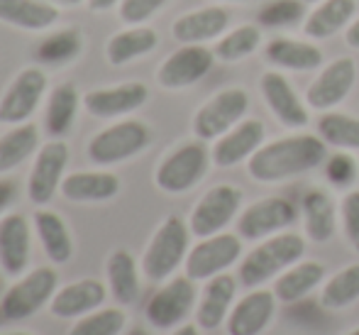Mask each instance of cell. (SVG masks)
I'll use <instances>...</instances> for the list:
<instances>
[{"label": "cell", "instance_id": "cell-41", "mask_svg": "<svg viewBox=\"0 0 359 335\" xmlns=\"http://www.w3.org/2000/svg\"><path fill=\"white\" fill-rule=\"evenodd\" d=\"M169 0H123L120 3V20L125 25H144L159 13Z\"/></svg>", "mask_w": 359, "mask_h": 335}, {"label": "cell", "instance_id": "cell-42", "mask_svg": "<svg viewBox=\"0 0 359 335\" xmlns=\"http://www.w3.org/2000/svg\"><path fill=\"white\" fill-rule=\"evenodd\" d=\"M342 213V225H345V235L350 245L359 252V191H350L340 203Z\"/></svg>", "mask_w": 359, "mask_h": 335}, {"label": "cell", "instance_id": "cell-54", "mask_svg": "<svg viewBox=\"0 0 359 335\" xmlns=\"http://www.w3.org/2000/svg\"><path fill=\"white\" fill-rule=\"evenodd\" d=\"M0 294H3V282H0Z\"/></svg>", "mask_w": 359, "mask_h": 335}, {"label": "cell", "instance_id": "cell-24", "mask_svg": "<svg viewBox=\"0 0 359 335\" xmlns=\"http://www.w3.org/2000/svg\"><path fill=\"white\" fill-rule=\"evenodd\" d=\"M62 196L74 203H100L118 196L120 179L110 171H74L64 176Z\"/></svg>", "mask_w": 359, "mask_h": 335}, {"label": "cell", "instance_id": "cell-3", "mask_svg": "<svg viewBox=\"0 0 359 335\" xmlns=\"http://www.w3.org/2000/svg\"><path fill=\"white\" fill-rule=\"evenodd\" d=\"M189 232L191 228L179 216H169L156 232L142 257V272L149 282H164L179 269L189 257Z\"/></svg>", "mask_w": 359, "mask_h": 335}, {"label": "cell", "instance_id": "cell-2", "mask_svg": "<svg viewBox=\"0 0 359 335\" xmlns=\"http://www.w3.org/2000/svg\"><path fill=\"white\" fill-rule=\"evenodd\" d=\"M306 252V242L296 232H279L250 252L240 265V284L247 289L262 287L281 269L296 265Z\"/></svg>", "mask_w": 359, "mask_h": 335}, {"label": "cell", "instance_id": "cell-10", "mask_svg": "<svg viewBox=\"0 0 359 335\" xmlns=\"http://www.w3.org/2000/svg\"><path fill=\"white\" fill-rule=\"evenodd\" d=\"M215 64V54L203 44H181L156 69V84L166 91L189 88L198 84Z\"/></svg>", "mask_w": 359, "mask_h": 335}, {"label": "cell", "instance_id": "cell-30", "mask_svg": "<svg viewBox=\"0 0 359 335\" xmlns=\"http://www.w3.org/2000/svg\"><path fill=\"white\" fill-rule=\"evenodd\" d=\"M79 105H83V98L79 96L74 84H59L47 98V113H44V125L52 140H59L72 130L76 123Z\"/></svg>", "mask_w": 359, "mask_h": 335}, {"label": "cell", "instance_id": "cell-49", "mask_svg": "<svg viewBox=\"0 0 359 335\" xmlns=\"http://www.w3.org/2000/svg\"><path fill=\"white\" fill-rule=\"evenodd\" d=\"M130 335H147L142 328H133V331H130Z\"/></svg>", "mask_w": 359, "mask_h": 335}, {"label": "cell", "instance_id": "cell-19", "mask_svg": "<svg viewBox=\"0 0 359 335\" xmlns=\"http://www.w3.org/2000/svg\"><path fill=\"white\" fill-rule=\"evenodd\" d=\"M262 93H264L266 105L271 108V113L276 115V120L286 125V128H306L308 125V110L301 103L298 93L293 91V86L288 84V79L279 71H266L259 81Z\"/></svg>", "mask_w": 359, "mask_h": 335}, {"label": "cell", "instance_id": "cell-15", "mask_svg": "<svg viewBox=\"0 0 359 335\" xmlns=\"http://www.w3.org/2000/svg\"><path fill=\"white\" fill-rule=\"evenodd\" d=\"M357 81V64L350 57H342L330 62L320 74L316 76L306 91V103L308 108L316 110H330L340 105L342 100L350 96L352 86Z\"/></svg>", "mask_w": 359, "mask_h": 335}, {"label": "cell", "instance_id": "cell-36", "mask_svg": "<svg viewBox=\"0 0 359 335\" xmlns=\"http://www.w3.org/2000/svg\"><path fill=\"white\" fill-rule=\"evenodd\" d=\"M318 135L325 145L359 150V118L345 113H325L318 120Z\"/></svg>", "mask_w": 359, "mask_h": 335}, {"label": "cell", "instance_id": "cell-34", "mask_svg": "<svg viewBox=\"0 0 359 335\" xmlns=\"http://www.w3.org/2000/svg\"><path fill=\"white\" fill-rule=\"evenodd\" d=\"M83 49V37H81L79 29L67 27L57 29V32L44 34L42 39L34 47L39 64H47V67H62V64L74 62L76 57Z\"/></svg>", "mask_w": 359, "mask_h": 335}, {"label": "cell", "instance_id": "cell-8", "mask_svg": "<svg viewBox=\"0 0 359 335\" xmlns=\"http://www.w3.org/2000/svg\"><path fill=\"white\" fill-rule=\"evenodd\" d=\"M242 242L240 235H230V232H217L210 237H201V242L189 250L186 257V277L194 282H205L222 274L227 267H232L240 260Z\"/></svg>", "mask_w": 359, "mask_h": 335}, {"label": "cell", "instance_id": "cell-5", "mask_svg": "<svg viewBox=\"0 0 359 335\" xmlns=\"http://www.w3.org/2000/svg\"><path fill=\"white\" fill-rule=\"evenodd\" d=\"M151 140L149 128L142 120H123L100 130L88 142V159L98 166H110L140 155Z\"/></svg>", "mask_w": 359, "mask_h": 335}, {"label": "cell", "instance_id": "cell-16", "mask_svg": "<svg viewBox=\"0 0 359 335\" xmlns=\"http://www.w3.org/2000/svg\"><path fill=\"white\" fill-rule=\"evenodd\" d=\"M149 98V88L140 81H128V84L108 86V88H95L83 96V108L93 118H120V115L135 113L142 108Z\"/></svg>", "mask_w": 359, "mask_h": 335}, {"label": "cell", "instance_id": "cell-12", "mask_svg": "<svg viewBox=\"0 0 359 335\" xmlns=\"http://www.w3.org/2000/svg\"><path fill=\"white\" fill-rule=\"evenodd\" d=\"M240 203H242L240 189H235L230 184L213 186L210 191H205L203 199L196 203V208L191 211V221H189L191 232L196 237L217 235L237 216Z\"/></svg>", "mask_w": 359, "mask_h": 335}, {"label": "cell", "instance_id": "cell-7", "mask_svg": "<svg viewBox=\"0 0 359 335\" xmlns=\"http://www.w3.org/2000/svg\"><path fill=\"white\" fill-rule=\"evenodd\" d=\"M247 108H250V96L245 88H225L205 100L194 118V133L198 140L208 142L217 140L230 133L237 123H242Z\"/></svg>", "mask_w": 359, "mask_h": 335}, {"label": "cell", "instance_id": "cell-18", "mask_svg": "<svg viewBox=\"0 0 359 335\" xmlns=\"http://www.w3.org/2000/svg\"><path fill=\"white\" fill-rule=\"evenodd\" d=\"M276 308V296L274 291L266 289H257L250 291L245 298H240V303H235L227 316V335H259L269 326L271 316Z\"/></svg>", "mask_w": 359, "mask_h": 335}, {"label": "cell", "instance_id": "cell-27", "mask_svg": "<svg viewBox=\"0 0 359 335\" xmlns=\"http://www.w3.org/2000/svg\"><path fill=\"white\" fill-rule=\"evenodd\" d=\"M34 230L42 242L47 257L54 265H67L74 257V240L67 223L54 211H37L34 213Z\"/></svg>", "mask_w": 359, "mask_h": 335}, {"label": "cell", "instance_id": "cell-1", "mask_svg": "<svg viewBox=\"0 0 359 335\" xmlns=\"http://www.w3.org/2000/svg\"><path fill=\"white\" fill-rule=\"evenodd\" d=\"M325 157L327 145L318 135H291L262 145L247 162V171L255 181L274 184L316 169Z\"/></svg>", "mask_w": 359, "mask_h": 335}, {"label": "cell", "instance_id": "cell-11", "mask_svg": "<svg viewBox=\"0 0 359 335\" xmlns=\"http://www.w3.org/2000/svg\"><path fill=\"white\" fill-rule=\"evenodd\" d=\"M69 164V147L62 140H52L39 147L34 166L27 179V196L34 206H47L64 181V169Z\"/></svg>", "mask_w": 359, "mask_h": 335}, {"label": "cell", "instance_id": "cell-6", "mask_svg": "<svg viewBox=\"0 0 359 335\" xmlns=\"http://www.w3.org/2000/svg\"><path fill=\"white\" fill-rule=\"evenodd\" d=\"M59 277L52 267H37L3 294L0 311L8 321L29 318L54 298Z\"/></svg>", "mask_w": 359, "mask_h": 335}, {"label": "cell", "instance_id": "cell-23", "mask_svg": "<svg viewBox=\"0 0 359 335\" xmlns=\"http://www.w3.org/2000/svg\"><path fill=\"white\" fill-rule=\"evenodd\" d=\"M59 10L49 0H0V22L25 32H47L57 25Z\"/></svg>", "mask_w": 359, "mask_h": 335}, {"label": "cell", "instance_id": "cell-51", "mask_svg": "<svg viewBox=\"0 0 359 335\" xmlns=\"http://www.w3.org/2000/svg\"><path fill=\"white\" fill-rule=\"evenodd\" d=\"M303 3H320V0H303Z\"/></svg>", "mask_w": 359, "mask_h": 335}, {"label": "cell", "instance_id": "cell-20", "mask_svg": "<svg viewBox=\"0 0 359 335\" xmlns=\"http://www.w3.org/2000/svg\"><path fill=\"white\" fill-rule=\"evenodd\" d=\"M105 296L108 291L98 279H81L54 294V298L49 301V311L57 318H83L98 311L105 303Z\"/></svg>", "mask_w": 359, "mask_h": 335}, {"label": "cell", "instance_id": "cell-9", "mask_svg": "<svg viewBox=\"0 0 359 335\" xmlns=\"http://www.w3.org/2000/svg\"><path fill=\"white\" fill-rule=\"evenodd\" d=\"M47 93V74L37 67L22 69L0 98V123L22 125L34 115Z\"/></svg>", "mask_w": 359, "mask_h": 335}, {"label": "cell", "instance_id": "cell-37", "mask_svg": "<svg viewBox=\"0 0 359 335\" xmlns=\"http://www.w3.org/2000/svg\"><path fill=\"white\" fill-rule=\"evenodd\" d=\"M262 42V32L257 25H242V27L227 32L225 37L217 39L213 54L220 62H240V59L250 57Z\"/></svg>", "mask_w": 359, "mask_h": 335}, {"label": "cell", "instance_id": "cell-25", "mask_svg": "<svg viewBox=\"0 0 359 335\" xmlns=\"http://www.w3.org/2000/svg\"><path fill=\"white\" fill-rule=\"evenodd\" d=\"M237 284L235 277L230 274H217V277L208 279L203 289V296H201V303L196 308V323L205 331H215L227 316H230V306L232 298H235Z\"/></svg>", "mask_w": 359, "mask_h": 335}, {"label": "cell", "instance_id": "cell-40", "mask_svg": "<svg viewBox=\"0 0 359 335\" xmlns=\"http://www.w3.org/2000/svg\"><path fill=\"white\" fill-rule=\"evenodd\" d=\"M303 15V0H269L259 10V25L264 27H284L296 22Z\"/></svg>", "mask_w": 359, "mask_h": 335}, {"label": "cell", "instance_id": "cell-47", "mask_svg": "<svg viewBox=\"0 0 359 335\" xmlns=\"http://www.w3.org/2000/svg\"><path fill=\"white\" fill-rule=\"evenodd\" d=\"M174 335H201V333H198V328H196V326H191V323H189V326H181V328H176Z\"/></svg>", "mask_w": 359, "mask_h": 335}, {"label": "cell", "instance_id": "cell-22", "mask_svg": "<svg viewBox=\"0 0 359 335\" xmlns=\"http://www.w3.org/2000/svg\"><path fill=\"white\" fill-rule=\"evenodd\" d=\"M230 25V15L222 8H201L191 10V13L181 15L174 25H171V34L179 39L181 44H203L210 39L220 37Z\"/></svg>", "mask_w": 359, "mask_h": 335}, {"label": "cell", "instance_id": "cell-45", "mask_svg": "<svg viewBox=\"0 0 359 335\" xmlns=\"http://www.w3.org/2000/svg\"><path fill=\"white\" fill-rule=\"evenodd\" d=\"M345 42L350 44L352 49H359V18L355 22H350V27H347V32H345Z\"/></svg>", "mask_w": 359, "mask_h": 335}, {"label": "cell", "instance_id": "cell-17", "mask_svg": "<svg viewBox=\"0 0 359 335\" xmlns=\"http://www.w3.org/2000/svg\"><path fill=\"white\" fill-rule=\"evenodd\" d=\"M32 250V230L22 213H8L0 218V267L5 274L25 272Z\"/></svg>", "mask_w": 359, "mask_h": 335}, {"label": "cell", "instance_id": "cell-4", "mask_svg": "<svg viewBox=\"0 0 359 335\" xmlns=\"http://www.w3.org/2000/svg\"><path fill=\"white\" fill-rule=\"evenodd\" d=\"M210 159L213 157L205 150L203 140L186 142V145L176 147L169 157H164V162L156 166V186L166 194H186L205 176Z\"/></svg>", "mask_w": 359, "mask_h": 335}, {"label": "cell", "instance_id": "cell-35", "mask_svg": "<svg viewBox=\"0 0 359 335\" xmlns=\"http://www.w3.org/2000/svg\"><path fill=\"white\" fill-rule=\"evenodd\" d=\"M37 145H39V133L29 123L15 125L10 133H5L0 137V174L15 169L27 157H32Z\"/></svg>", "mask_w": 359, "mask_h": 335}, {"label": "cell", "instance_id": "cell-39", "mask_svg": "<svg viewBox=\"0 0 359 335\" xmlns=\"http://www.w3.org/2000/svg\"><path fill=\"white\" fill-rule=\"evenodd\" d=\"M125 311L120 308H100L88 316H83L79 323H74V328L69 335H120L125 328Z\"/></svg>", "mask_w": 359, "mask_h": 335}, {"label": "cell", "instance_id": "cell-44", "mask_svg": "<svg viewBox=\"0 0 359 335\" xmlns=\"http://www.w3.org/2000/svg\"><path fill=\"white\" fill-rule=\"evenodd\" d=\"M15 196H18V189H15V184L10 179H0V216H3V211L10 206V203L15 201Z\"/></svg>", "mask_w": 359, "mask_h": 335}, {"label": "cell", "instance_id": "cell-21", "mask_svg": "<svg viewBox=\"0 0 359 335\" xmlns=\"http://www.w3.org/2000/svg\"><path fill=\"white\" fill-rule=\"evenodd\" d=\"M264 142V125L259 120H242L230 133L215 140V147L210 152L217 166H235L242 159H250Z\"/></svg>", "mask_w": 359, "mask_h": 335}, {"label": "cell", "instance_id": "cell-33", "mask_svg": "<svg viewBox=\"0 0 359 335\" xmlns=\"http://www.w3.org/2000/svg\"><path fill=\"white\" fill-rule=\"evenodd\" d=\"M105 274H108V287L110 294L118 303L128 306L135 303L140 296V274H137V262L128 250H115L108 257L105 265Z\"/></svg>", "mask_w": 359, "mask_h": 335}, {"label": "cell", "instance_id": "cell-52", "mask_svg": "<svg viewBox=\"0 0 359 335\" xmlns=\"http://www.w3.org/2000/svg\"><path fill=\"white\" fill-rule=\"evenodd\" d=\"M8 335H29V333H8Z\"/></svg>", "mask_w": 359, "mask_h": 335}, {"label": "cell", "instance_id": "cell-29", "mask_svg": "<svg viewBox=\"0 0 359 335\" xmlns=\"http://www.w3.org/2000/svg\"><path fill=\"white\" fill-rule=\"evenodd\" d=\"M357 13V0H320L316 10L303 22V32L311 39L332 37L337 29L352 22Z\"/></svg>", "mask_w": 359, "mask_h": 335}, {"label": "cell", "instance_id": "cell-31", "mask_svg": "<svg viewBox=\"0 0 359 335\" xmlns=\"http://www.w3.org/2000/svg\"><path fill=\"white\" fill-rule=\"evenodd\" d=\"M303 213V225H306V235L313 242H327L335 235L337 216H335V203L325 191H308L301 201Z\"/></svg>", "mask_w": 359, "mask_h": 335}, {"label": "cell", "instance_id": "cell-48", "mask_svg": "<svg viewBox=\"0 0 359 335\" xmlns=\"http://www.w3.org/2000/svg\"><path fill=\"white\" fill-rule=\"evenodd\" d=\"M57 3H64V5H79V3H83V0H57Z\"/></svg>", "mask_w": 359, "mask_h": 335}, {"label": "cell", "instance_id": "cell-50", "mask_svg": "<svg viewBox=\"0 0 359 335\" xmlns=\"http://www.w3.org/2000/svg\"><path fill=\"white\" fill-rule=\"evenodd\" d=\"M347 335H359V328H355V331H350V333H347Z\"/></svg>", "mask_w": 359, "mask_h": 335}, {"label": "cell", "instance_id": "cell-13", "mask_svg": "<svg viewBox=\"0 0 359 335\" xmlns=\"http://www.w3.org/2000/svg\"><path fill=\"white\" fill-rule=\"evenodd\" d=\"M196 303V287L191 277H174L169 284L159 289L154 296L149 298L144 313L147 321L154 328H176L184 323V318L191 313Z\"/></svg>", "mask_w": 359, "mask_h": 335}, {"label": "cell", "instance_id": "cell-38", "mask_svg": "<svg viewBox=\"0 0 359 335\" xmlns=\"http://www.w3.org/2000/svg\"><path fill=\"white\" fill-rule=\"evenodd\" d=\"M359 298V265H350L337 272L323 287L320 303L325 308H347Z\"/></svg>", "mask_w": 359, "mask_h": 335}, {"label": "cell", "instance_id": "cell-53", "mask_svg": "<svg viewBox=\"0 0 359 335\" xmlns=\"http://www.w3.org/2000/svg\"><path fill=\"white\" fill-rule=\"evenodd\" d=\"M225 3H240V0H225Z\"/></svg>", "mask_w": 359, "mask_h": 335}, {"label": "cell", "instance_id": "cell-28", "mask_svg": "<svg viewBox=\"0 0 359 335\" xmlns=\"http://www.w3.org/2000/svg\"><path fill=\"white\" fill-rule=\"evenodd\" d=\"M264 57L269 64L279 69H293V71H313L323 64L320 47L311 42H298V39L276 37L266 44Z\"/></svg>", "mask_w": 359, "mask_h": 335}, {"label": "cell", "instance_id": "cell-43", "mask_svg": "<svg viewBox=\"0 0 359 335\" xmlns=\"http://www.w3.org/2000/svg\"><path fill=\"white\" fill-rule=\"evenodd\" d=\"M327 176H330V181H335L337 186L350 184V181L357 176L355 159H352L350 155H337V157H332L330 164H327Z\"/></svg>", "mask_w": 359, "mask_h": 335}, {"label": "cell", "instance_id": "cell-14", "mask_svg": "<svg viewBox=\"0 0 359 335\" xmlns=\"http://www.w3.org/2000/svg\"><path fill=\"white\" fill-rule=\"evenodd\" d=\"M296 206L286 199H262L252 203L250 208L242 211L237 218V235L242 240H259V237H269L274 232L284 230L296 221Z\"/></svg>", "mask_w": 359, "mask_h": 335}, {"label": "cell", "instance_id": "cell-26", "mask_svg": "<svg viewBox=\"0 0 359 335\" xmlns=\"http://www.w3.org/2000/svg\"><path fill=\"white\" fill-rule=\"evenodd\" d=\"M156 44H159V37H156L154 29L144 27V25H133V27L123 29V32L113 34L108 39L105 57H108V64H113V67H125V64L149 54Z\"/></svg>", "mask_w": 359, "mask_h": 335}, {"label": "cell", "instance_id": "cell-46", "mask_svg": "<svg viewBox=\"0 0 359 335\" xmlns=\"http://www.w3.org/2000/svg\"><path fill=\"white\" fill-rule=\"evenodd\" d=\"M118 3H123V0H86V5H88L93 13H105V10H110Z\"/></svg>", "mask_w": 359, "mask_h": 335}, {"label": "cell", "instance_id": "cell-32", "mask_svg": "<svg viewBox=\"0 0 359 335\" xmlns=\"http://www.w3.org/2000/svg\"><path fill=\"white\" fill-rule=\"evenodd\" d=\"M325 267L320 262H298L291 269H286L274 284V296L281 303H293L306 298L318 284H323Z\"/></svg>", "mask_w": 359, "mask_h": 335}]
</instances>
